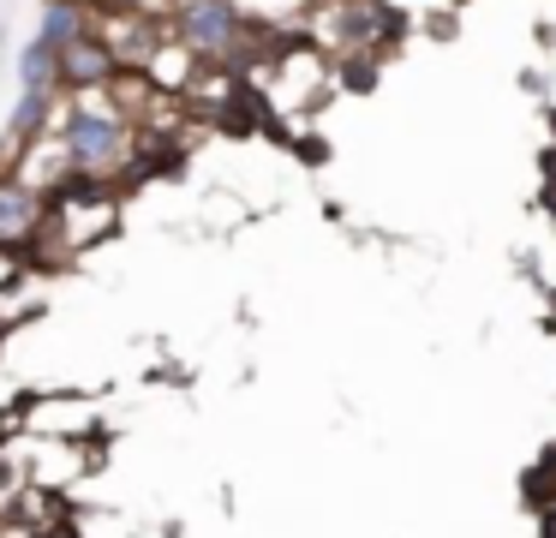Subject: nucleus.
<instances>
[{"instance_id": "f257e3e1", "label": "nucleus", "mask_w": 556, "mask_h": 538, "mask_svg": "<svg viewBox=\"0 0 556 538\" xmlns=\"http://www.w3.org/2000/svg\"><path fill=\"white\" fill-rule=\"evenodd\" d=\"M174 36H180L192 54L222 60V54L240 48L245 12H240V0H180V12H174Z\"/></svg>"}, {"instance_id": "f03ea898", "label": "nucleus", "mask_w": 556, "mask_h": 538, "mask_svg": "<svg viewBox=\"0 0 556 538\" xmlns=\"http://www.w3.org/2000/svg\"><path fill=\"white\" fill-rule=\"evenodd\" d=\"M66 155L78 174H109L126 155V120L109 108H73L66 114Z\"/></svg>"}, {"instance_id": "7ed1b4c3", "label": "nucleus", "mask_w": 556, "mask_h": 538, "mask_svg": "<svg viewBox=\"0 0 556 538\" xmlns=\"http://www.w3.org/2000/svg\"><path fill=\"white\" fill-rule=\"evenodd\" d=\"M121 78V54L102 36H78L73 48H61V84L66 90H102Z\"/></svg>"}, {"instance_id": "20e7f679", "label": "nucleus", "mask_w": 556, "mask_h": 538, "mask_svg": "<svg viewBox=\"0 0 556 538\" xmlns=\"http://www.w3.org/2000/svg\"><path fill=\"white\" fill-rule=\"evenodd\" d=\"M42 215H49V210H42L37 186H25V179H0V239L37 234Z\"/></svg>"}, {"instance_id": "39448f33", "label": "nucleus", "mask_w": 556, "mask_h": 538, "mask_svg": "<svg viewBox=\"0 0 556 538\" xmlns=\"http://www.w3.org/2000/svg\"><path fill=\"white\" fill-rule=\"evenodd\" d=\"M78 36H90L85 7H78V0H49V7H42V24H37V42H49L54 54H61V48H73Z\"/></svg>"}, {"instance_id": "423d86ee", "label": "nucleus", "mask_w": 556, "mask_h": 538, "mask_svg": "<svg viewBox=\"0 0 556 538\" xmlns=\"http://www.w3.org/2000/svg\"><path fill=\"white\" fill-rule=\"evenodd\" d=\"M18 84H25V90H54V84H61V54H54L49 42H25V54H18Z\"/></svg>"}, {"instance_id": "0eeeda50", "label": "nucleus", "mask_w": 556, "mask_h": 538, "mask_svg": "<svg viewBox=\"0 0 556 538\" xmlns=\"http://www.w3.org/2000/svg\"><path fill=\"white\" fill-rule=\"evenodd\" d=\"M49 108H54V90H25V102H18V114H13V143L37 138L42 120H49Z\"/></svg>"}, {"instance_id": "6e6552de", "label": "nucleus", "mask_w": 556, "mask_h": 538, "mask_svg": "<svg viewBox=\"0 0 556 538\" xmlns=\"http://www.w3.org/2000/svg\"><path fill=\"white\" fill-rule=\"evenodd\" d=\"M341 84H353V90H377V60L371 54H348L341 60Z\"/></svg>"}, {"instance_id": "1a4fd4ad", "label": "nucleus", "mask_w": 556, "mask_h": 538, "mask_svg": "<svg viewBox=\"0 0 556 538\" xmlns=\"http://www.w3.org/2000/svg\"><path fill=\"white\" fill-rule=\"evenodd\" d=\"M539 533H544V538H556V509H539Z\"/></svg>"}, {"instance_id": "9d476101", "label": "nucleus", "mask_w": 556, "mask_h": 538, "mask_svg": "<svg viewBox=\"0 0 556 538\" xmlns=\"http://www.w3.org/2000/svg\"><path fill=\"white\" fill-rule=\"evenodd\" d=\"M544 120H551V143H556V108H544Z\"/></svg>"}]
</instances>
